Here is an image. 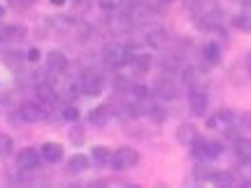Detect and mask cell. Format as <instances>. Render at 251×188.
I'll list each match as a JSON object with an SVG mask.
<instances>
[{
	"instance_id": "cell-20",
	"label": "cell",
	"mask_w": 251,
	"mask_h": 188,
	"mask_svg": "<svg viewBox=\"0 0 251 188\" xmlns=\"http://www.w3.org/2000/svg\"><path fill=\"white\" fill-rule=\"evenodd\" d=\"M165 40H168V35H165V30H161V28H156V30H149V33H147V45L151 47V49H163Z\"/></svg>"
},
{
	"instance_id": "cell-38",
	"label": "cell",
	"mask_w": 251,
	"mask_h": 188,
	"mask_svg": "<svg viewBox=\"0 0 251 188\" xmlns=\"http://www.w3.org/2000/svg\"><path fill=\"white\" fill-rule=\"evenodd\" d=\"M242 14L251 19V2H244V12H242Z\"/></svg>"
},
{
	"instance_id": "cell-10",
	"label": "cell",
	"mask_w": 251,
	"mask_h": 188,
	"mask_svg": "<svg viewBox=\"0 0 251 188\" xmlns=\"http://www.w3.org/2000/svg\"><path fill=\"white\" fill-rule=\"evenodd\" d=\"M235 121H237V114L233 109H219L214 117H209L207 125L209 128H228V125H235Z\"/></svg>"
},
{
	"instance_id": "cell-4",
	"label": "cell",
	"mask_w": 251,
	"mask_h": 188,
	"mask_svg": "<svg viewBox=\"0 0 251 188\" xmlns=\"http://www.w3.org/2000/svg\"><path fill=\"white\" fill-rule=\"evenodd\" d=\"M130 28H133V17H130V12L117 9V12H112L107 17V30L112 35H126V33H130Z\"/></svg>"
},
{
	"instance_id": "cell-12",
	"label": "cell",
	"mask_w": 251,
	"mask_h": 188,
	"mask_svg": "<svg viewBox=\"0 0 251 188\" xmlns=\"http://www.w3.org/2000/svg\"><path fill=\"white\" fill-rule=\"evenodd\" d=\"M198 140V128L193 123H181L177 128V142L184 144V146H191V144Z\"/></svg>"
},
{
	"instance_id": "cell-17",
	"label": "cell",
	"mask_w": 251,
	"mask_h": 188,
	"mask_svg": "<svg viewBox=\"0 0 251 188\" xmlns=\"http://www.w3.org/2000/svg\"><path fill=\"white\" fill-rule=\"evenodd\" d=\"M202 58H205L209 65H219L221 63V47L216 45V42H207L202 47Z\"/></svg>"
},
{
	"instance_id": "cell-8",
	"label": "cell",
	"mask_w": 251,
	"mask_h": 188,
	"mask_svg": "<svg viewBox=\"0 0 251 188\" xmlns=\"http://www.w3.org/2000/svg\"><path fill=\"white\" fill-rule=\"evenodd\" d=\"M35 95L40 100V105H56L58 102V93L49 81H37L35 84Z\"/></svg>"
},
{
	"instance_id": "cell-2",
	"label": "cell",
	"mask_w": 251,
	"mask_h": 188,
	"mask_svg": "<svg viewBox=\"0 0 251 188\" xmlns=\"http://www.w3.org/2000/svg\"><path fill=\"white\" fill-rule=\"evenodd\" d=\"M140 163V153L135 151L133 146H121L117 151H112V161L109 165L114 167L117 172H124V170H130Z\"/></svg>"
},
{
	"instance_id": "cell-34",
	"label": "cell",
	"mask_w": 251,
	"mask_h": 188,
	"mask_svg": "<svg viewBox=\"0 0 251 188\" xmlns=\"http://www.w3.org/2000/svg\"><path fill=\"white\" fill-rule=\"evenodd\" d=\"M196 179H212V172L205 165H198L196 167Z\"/></svg>"
},
{
	"instance_id": "cell-31",
	"label": "cell",
	"mask_w": 251,
	"mask_h": 188,
	"mask_svg": "<svg viewBox=\"0 0 251 188\" xmlns=\"http://www.w3.org/2000/svg\"><path fill=\"white\" fill-rule=\"evenodd\" d=\"M133 95L135 98H149V95H151V91L147 89V86H144V84H133Z\"/></svg>"
},
{
	"instance_id": "cell-30",
	"label": "cell",
	"mask_w": 251,
	"mask_h": 188,
	"mask_svg": "<svg viewBox=\"0 0 251 188\" xmlns=\"http://www.w3.org/2000/svg\"><path fill=\"white\" fill-rule=\"evenodd\" d=\"M70 142L72 144H84V128L81 125H72V130H70Z\"/></svg>"
},
{
	"instance_id": "cell-28",
	"label": "cell",
	"mask_w": 251,
	"mask_h": 188,
	"mask_svg": "<svg viewBox=\"0 0 251 188\" xmlns=\"http://www.w3.org/2000/svg\"><path fill=\"white\" fill-rule=\"evenodd\" d=\"M233 26L237 28V30H242V33H251V19L244 17V14H237V17L233 19Z\"/></svg>"
},
{
	"instance_id": "cell-9",
	"label": "cell",
	"mask_w": 251,
	"mask_h": 188,
	"mask_svg": "<svg viewBox=\"0 0 251 188\" xmlns=\"http://www.w3.org/2000/svg\"><path fill=\"white\" fill-rule=\"evenodd\" d=\"M19 112H21V117H24V121L26 123H37V121H42V118L47 117L45 109L40 107V102H24L21 107H19Z\"/></svg>"
},
{
	"instance_id": "cell-22",
	"label": "cell",
	"mask_w": 251,
	"mask_h": 188,
	"mask_svg": "<svg viewBox=\"0 0 251 188\" xmlns=\"http://www.w3.org/2000/svg\"><path fill=\"white\" fill-rule=\"evenodd\" d=\"M91 156H93V161L100 163V165H107L112 161V151H109L107 146H93L91 149Z\"/></svg>"
},
{
	"instance_id": "cell-24",
	"label": "cell",
	"mask_w": 251,
	"mask_h": 188,
	"mask_svg": "<svg viewBox=\"0 0 251 188\" xmlns=\"http://www.w3.org/2000/svg\"><path fill=\"white\" fill-rule=\"evenodd\" d=\"M224 153V144L221 142H205V158L207 161H214V158H219Z\"/></svg>"
},
{
	"instance_id": "cell-33",
	"label": "cell",
	"mask_w": 251,
	"mask_h": 188,
	"mask_svg": "<svg viewBox=\"0 0 251 188\" xmlns=\"http://www.w3.org/2000/svg\"><path fill=\"white\" fill-rule=\"evenodd\" d=\"M240 125H242L244 130H251V112H240Z\"/></svg>"
},
{
	"instance_id": "cell-14",
	"label": "cell",
	"mask_w": 251,
	"mask_h": 188,
	"mask_svg": "<svg viewBox=\"0 0 251 188\" xmlns=\"http://www.w3.org/2000/svg\"><path fill=\"white\" fill-rule=\"evenodd\" d=\"M109 117H112V107H109V105H100V107H96L89 114V123L102 128V125H107Z\"/></svg>"
},
{
	"instance_id": "cell-32",
	"label": "cell",
	"mask_w": 251,
	"mask_h": 188,
	"mask_svg": "<svg viewBox=\"0 0 251 188\" xmlns=\"http://www.w3.org/2000/svg\"><path fill=\"white\" fill-rule=\"evenodd\" d=\"M184 7L191 12V14H198L202 9V0H184Z\"/></svg>"
},
{
	"instance_id": "cell-23",
	"label": "cell",
	"mask_w": 251,
	"mask_h": 188,
	"mask_svg": "<svg viewBox=\"0 0 251 188\" xmlns=\"http://www.w3.org/2000/svg\"><path fill=\"white\" fill-rule=\"evenodd\" d=\"M5 63H7L9 68L19 70V68L26 63V54H21V51H17V49H14V51H7V54H5Z\"/></svg>"
},
{
	"instance_id": "cell-7",
	"label": "cell",
	"mask_w": 251,
	"mask_h": 188,
	"mask_svg": "<svg viewBox=\"0 0 251 188\" xmlns=\"http://www.w3.org/2000/svg\"><path fill=\"white\" fill-rule=\"evenodd\" d=\"M68 70V58L63 51L54 49V51H49L47 54V72L54 77V74H63V72Z\"/></svg>"
},
{
	"instance_id": "cell-16",
	"label": "cell",
	"mask_w": 251,
	"mask_h": 188,
	"mask_svg": "<svg viewBox=\"0 0 251 188\" xmlns=\"http://www.w3.org/2000/svg\"><path fill=\"white\" fill-rule=\"evenodd\" d=\"M130 68L135 70V74H147L151 68V56L149 54H135L130 61Z\"/></svg>"
},
{
	"instance_id": "cell-26",
	"label": "cell",
	"mask_w": 251,
	"mask_h": 188,
	"mask_svg": "<svg viewBox=\"0 0 251 188\" xmlns=\"http://www.w3.org/2000/svg\"><path fill=\"white\" fill-rule=\"evenodd\" d=\"M12 149H14V142H12V137L9 135H0V158H7L9 153H12Z\"/></svg>"
},
{
	"instance_id": "cell-5",
	"label": "cell",
	"mask_w": 251,
	"mask_h": 188,
	"mask_svg": "<svg viewBox=\"0 0 251 188\" xmlns=\"http://www.w3.org/2000/svg\"><path fill=\"white\" fill-rule=\"evenodd\" d=\"M40 161H42V153L33 149V146H26L17 153V167L21 172H30V170H37L40 167Z\"/></svg>"
},
{
	"instance_id": "cell-13",
	"label": "cell",
	"mask_w": 251,
	"mask_h": 188,
	"mask_svg": "<svg viewBox=\"0 0 251 188\" xmlns=\"http://www.w3.org/2000/svg\"><path fill=\"white\" fill-rule=\"evenodd\" d=\"M40 153H42V158H45L47 163H58L63 158V146L58 142H45L42 149H40Z\"/></svg>"
},
{
	"instance_id": "cell-29",
	"label": "cell",
	"mask_w": 251,
	"mask_h": 188,
	"mask_svg": "<svg viewBox=\"0 0 251 188\" xmlns=\"http://www.w3.org/2000/svg\"><path fill=\"white\" fill-rule=\"evenodd\" d=\"M63 121H70V123L79 121V109L75 107V105H68V107H63Z\"/></svg>"
},
{
	"instance_id": "cell-43",
	"label": "cell",
	"mask_w": 251,
	"mask_h": 188,
	"mask_svg": "<svg viewBox=\"0 0 251 188\" xmlns=\"http://www.w3.org/2000/svg\"><path fill=\"white\" fill-rule=\"evenodd\" d=\"M237 2H247V0H237Z\"/></svg>"
},
{
	"instance_id": "cell-37",
	"label": "cell",
	"mask_w": 251,
	"mask_h": 188,
	"mask_svg": "<svg viewBox=\"0 0 251 188\" xmlns=\"http://www.w3.org/2000/svg\"><path fill=\"white\" fill-rule=\"evenodd\" d=\"M2 40H7V26L0 24V42H2Z\"/></svg>"
},
{
	"instance_id": "cell-18",
	"label": "cell",
	"mask_w": 251,
	"mask_h": 188,
	"mask_svg": "<svg viewBox=\"0 0 251 188\" xmlns=\"http://www.w3.org/2000/svg\"><path fill=\"white\" fill-rule=\"evenodd\" d=\"M230 77H233L235 84H249L251 81V68H247L244 63H237V65H233V70H230Z\"/></svg>"
},
{
	"instance_id": "cell-19",
	"label": "cell",
	"mask_w": 251,
	"mask_h": 188,
	"mask_svg": "<svg viewBox=\"0 0 251 188\" xmlns=\"http://www.w3.org/2000/svg\"><path fill=\"white\" fill-rule=\"evenodd\" d=\"M68 170H70L72 174H81V172H86L89 170V158H86V156H81V153L72 156L70 161H68Z\"/></svg>"
},
{
	"instance_id": "cell-42",
	"label": "cell",
	"mask_w": 251,
	"mask_h": 188,
	"mask_svg": "<svg viewBox=\"0 0 251 188\" xmlns=\"http://www.w3.org/2000/svg\"><path fill=\"white\" fill-rule=\"evenodd\" d=\"M2 14H5V7H2V5H0V17H2Z\"/></svg>"
},
{
	"instance_id": "cell-25",
	"label": "cell",
	"mask_w": 251,
	"mask_h": 188,
	"mask_svg": "<svg viewBox=\"0 0 251 188\" xmlns=\"http://www.w3.org/2000/svg\"><path fill=\"white\" fill-rule=\"evenodd\" d=\"M100 7L109 9V12H117V9L128 12V0H100Z\"/></svg>"
},
{
	"instance_id": "cell-36",
	"label": "cell",
	"mask_w": 251,
	"mask_h": 188,
	"mask_svg": "<svg viewBox=\"0 0 251 188\" xmlns=\"http://www.w3.org/2000/svg\"><path fill=\"white\" fill-rule=\"evenodd\" d=\"M9 123H17V125H21V123H26V121H24V117H21V112H19V109H17V112H12V114H9Z\"/></svg>"
},
{
	"instance_id": "cell-40",
	"label": "cell",
	"mask_w": 251,
	"mask_h": 188,
	"mask_svg": "<svg viewBox=\"0 0 251 188\" xmlns=\"http://www.w3.org/2000/svg\"><path fill=\"white\" fill-rule=\"evenodd\" d=\"M37 0H21V5H24V7H28V5H35Z\"/></svg>"
},
{
	"instance_id": "cell-27",
	"label": "cell",
	"mask_w": 251,
	"mask_h": 188,
	"mask_svg": "<svg viewBox=\"0 0 251 188\" xmlns=\"http://www.w3.org/2000/svg\"><path fill=\"white\" fill-rule=\"evenodd\" d=\"M26 37V28L24 26H7V40L12 42H21Z\"/></svg>"
},
{
	"instance_id": "cell-35",
	"label": "cell",
	"mask_w": 251,
	"mask_h": 188,
	"mask_svg": "<svg viewBox=\"0 0 251 188\" xmlns=\"http://www.w3.org/2000/svg\"><path fill=\"white\" fill-rule=\"evenodd\" d=\"M40 61V49L33 47V49H28L26 51V63H37Z\"/></svg>"
},
{
	"instance_id": "cell-1",
	"label": "cell",
	"mask_w": 251,
	"mask_h": 188,
	"mask_svg": "<svg viewBox=\"0 0 251 188\" xmlns=\"http://www.w3.org/2000/svg\"><path fill=\"white\" fill-rule=\"evenodd\" d=\"M133 56H135L133 49L128 45H121V42H109V45H105V49H102V58H105V63L112 65V68L130 65Z\"/></svg>"
},
{
	"instance_id": "cell-6",
	"label": "cell",
	"mask_w": 251,
	"mask_h": 188,
	"mask_svg": "<svg viewBox=\"0 0 251 188\" xmlns=\"http://www.w3.org/2000/svg\"><path fill=\"white\" fill-rule=\"evenodd\" d=\"M207 105H209V98L202 89H191L188 91V107L196 117H205L207 112Z\"/></svg>"
},
{
	"instance_id": "cell-41",
	"label": "cell",
	"mask_w": 251,
	"mask_h": 188,
	"mask_svg": "<svg viewBox=\"0 0 251 188\" xmlns=\"http://www.w3.org/2000/svg\"><path fill=\"white\" fill-rule=\"evenodd\" d=\"M9 5H21V0H7Z\"/></svg>"
},
{
	"instance_id": "cell-11",
	"label": "cell",
	"mask_w": 251,
	"mask_h": 188,
	"mask_svg": "<svg viewBox=\"0 0 251 188\" xmlns=\"http://www.w3.org/2000/svg\"><path fill=\"white\" fill-rule=\"evenodd\" d=\"M153 95H156V98H161V100H175L177 95H179V89H177V86L165 77V79L156 81V86H153Z\"/></svg>"
},
{
	"instance_id": "cell-15",
	"label": "cell",
	"mask_w": 251,
	"mask_h": 188,
	"mask_svg": "<svg viewBox=\"0 0 251 188\" xmlns=\"http://www.w3.org/2000/svg\"><path fill=\"white\" fill-rule=\"evenodd\" d=\"M235 156L240 163H251V140L237 137L235 140Z\"/></svg>"
},
{
	"instance_id": "cell-21",
	"label": "cell",
	"mask_w": 251,
	"mask_h": 188,
	"mask_svg": "<svg viewBox=\"0 0 251 188\" xmlns=\"http://www.w3.org/2000/svg\"><path fill=\"white\" fill-rule=\"evenodd\" d=\"M216 186H224V188H233L235 184H237V179H235L230 172H212V179Z\"/></svg>"
},
{
	"instance_id": "cell-3",
	"label": "cell",
	"mask_w": 251,
	"mask_h": 188,
	"mask_svg": "<svg viewBox=\"0 0 251 188\" xmlns=\"http://www.w3.org/2000/svg\"><path fill=\"white\" fill-rule=\"evenodd\" d=\"M79 84H81V93L93 98V95H100V93H102V89H105V77H102L98 70L89 68V70L81 72Z\"/></svg>"
},
{
	"instance_id": "cell-39",
	"label": "cell",
	"mask_w": 251,
	"mask_h": 188,
	"mask_svg": "<svg viewBox=\"0 0 251 188\" xmlns=\"http://www.w3.org/2000/svg\"><path fill=\"white\" fill-rule=\"evenodd\" d=\"M49 2H51V5H54V7H63V5H65V2H68V0H49Z\"/></svg>"
}]
</instances>
